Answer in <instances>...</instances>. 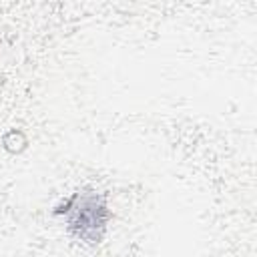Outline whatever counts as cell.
I'll return each mask as SVG.
<instances>
[{"mask_svg": "<svg viewBox=\"0 0 257 257\" xmlns=\"http://www.w3.org/2000/svg\"><path fill=\"white\" fill-rule=\"evenodd\" d=\"M50 215L64 227L70 239L84 247L100 245L114 217L108 195L96 187L74 189L52 207Z\"/></svg>", "mask_w": 257, "mask_h": 257, "instance_id": "obj_1", "label": "cell"}]
</instances>
